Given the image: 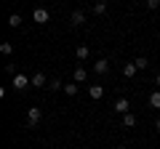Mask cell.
<instances>
[{
    "label": "cell",
    "mask_w": 160,
    "mask_h": 149,
    "mask_svg": "<svg viewBox=\"0 0 160 149\" xmlns=\"http://www.w3.org/2000/svg\"><path fill=\"white\" fill-rule=\"evenodd\" d=\"M48 88H51V91H59V88H64V83H59V80H48Z\"/></svg>",
    "instance_id": "19"
},
{
    "label": "cell",
    "mask_w": 160,
    "mask_h": 149,
    "mask_svg": "<svg viewBox=\"0 0 160 149\" xmlns=\"http://www.w3.org/2000/svg\"><path fill=\"white\" fill-rule=\"evenodd\" d=\"M115 112H118V115H128V109H131V104H128V99L123 96V99H118V101H115Z\"/></svg>",
    "instance_id": "4"
},
{
    "label": "cell",
    "mask_w": 160,
    "mask_h": 149,
    "mask_svg": "<svg viewBox=\"0 0 160 149\" xmlns=\"http://www.w3.org/2000/svg\"><path fill=\"white\" fill-rule=\"evenodd\" d=\"M107 69H109V61H107V59H99V61L93 64V72H96V74H104Z\"/></svg>",
    "instance_id": "11"
},
{
    "label": "cell",
    "mask_w": 160,
    "mask_h": 149,
    "mask_svg": "<svg viewBox=\"0 0 160 149\" xmlns=\"http://www.w3.org/2000/svg\"><path fill=\"white\" fill-rule=\"evenodd\" d=\"M40 117H43V112H40V107H29L27 109V125L29 128H35L40 123Z\"/></svg>",
    "instance_id": "1"
},
{
    "label": "cell",
    "mask_w": 160,
    "mask_h": 149,
    "mask_svg": "<svg viewBox=\"0 0 160 149\" xmlns=\"http://www.w3.org/2000/svg\"><path fill=\"white\" fill-rule=\"evenodd\" d=\"M123 125H126V128H133V125H136V117H133L131 112H128V115H123Z\"/></svg>",
    "instance_id": "17"
},
{
    "label": "cell",
    "mask_w": 160,
    "mask_h": 149,
    "mask_svg": "<svg viewBox=\"0 0 160 149\" xmlns=\"http://www.w3.org/2000/svg\"><path fill=\"white\" fill-rule=\"evenodd\" d=\"M72 80H75V83H86V80H88L86 67H78V69H75V72H72Z\"/></svg>",
    "instance_id": "6"
},
{
    "label": "cell",
    "mask_w": 160,
    "mask_h": 149,
    "mask_svg": "<svg viewBox=\"0 0 160 149\" xmlns=\"http://www.w3.org/2000/svg\"><path fill=\"white\" fill-rule=\"evenodd\" d=\"M75 56H78V61H86V59L91 56V51H88V46H78V48H75Z\"/></svg>",
    "instance_id": "10"
},
{
    "label": "cell",
    "mask_w": 160,
    "mask_h": 149,
    "mask_svg": "<svg viewBox=\"0 0 160 149\" xmlns=\"http://www.w3.org/2000/svg\"><path fill=\"white\" fill-rule=\"evenodd\" d=\"M32 19H35L38 24H48V19H51V13H48L46 8H35V11H32Z\"/></svg>",
    "instance_id": "3"
},
{
    "label": "cell",
    "mask_w": 160,
    "mask_h": 149,
    "mask_svg": "<svg viewBox=\"0 0 160 149\" xmlns=\"http://www.w3.org/2000/svg\"><path fill=\"white\" fill-rule=\"evenodd\" d=\"M155 128H158V131H160V120H158V123H155Z\"/></svg>",
    "instance_id": "22"
},
{
    "label": "cell",
    "mask_w": 160,
    "mask_h": 149,
    "mask_svg": "<svg viewBox=\"0 0 160 149\" xmlns=\"http://www.w3.org/2000/svg\"><path fill=\"white\" fill-rule=\"evenodd\" d=\"M19 24H22V16H19V13H11V16H8V27H13V29H16Z\"/></svg>",
    "instance_id": "16"
},
{
    "label": "cell",
    "mask_w": 160,
    "mask_h": 149,
    "mask_svg": "<svg viewBox=\"0 0 160 149\" xmlns=\"http://www.w3.org/2000/svg\"><path fill=\"white\" fill-rule=\"evenodd\" d=\"M93 13H99V16H104V13H107V0H99L96 6H93Z\"/></svg>",
    "instance_id": "14"
},
{
    "label": "cell",
    "mask_w": 160,
    "mask_h": 149,
    "mask_svg": "<svg viewBox=\"0 0 160 149\" xmlns=\"http://www.w3.org/2000/svg\"><path fill=\"white\" fill-rule=\"evenodd\" d=\"M88 96H91L93 101H99V99H104V88L102 85H91L88 88Z\"/></svg>",
    "instance_id": "8"
},
{
    "label": "cell",
    "mask_w": 160,
    "mask_h": 149,
    "mask_svg": "<svg viewBox=\"0 0 160 149\" xmlns=\"http://www.w3.org/2000/svg\"><path fill=\"white\" fill-rule=\"evenodd\" d=\"M118 149H126V147H118Z\"/></svg>",
    "instance_id": "23"
},
{
    "label": "cell",
    "mask_w": 160,
    "mask_h": 149,
    "mask_svg": "<svg viewBox=\"0 0 160 149\" xmlns=\"http://www.w3.org/2000/svg\"><path fill=\"white\" fill-rule=\"evenodd\" d=\"M27 85H32V77H27V74H22V72L13 74V88H16V91H24Z\"/></svg>",
    "instance_id": "2"
},
{
    "label": "cell",
    "mask_w": 160,
    "mask_h": 149,
    "mask_svg": "<svg viewBox=\"0 0 160 149\" xmlns=\"http://www.w3.org/2000/svg\"><path fill=\"white\" fill-rule=\"evenodd\" d=\"M32 85H35V88H43V85H48L46 74H43V72H35V74H32Z\"/></svg>",
    "instance_id": "9"
},
{
    "label": "cell",
    "mask_w": 160,
    "mask_h": 149,
    "mask_svg": "<svg viewBox=\"0 0 160 149\" xmlns=\"http://www.w3.org/2000/svg\"><path fill=\"white\" fill-rule=\"evenodd\" d=\"M0 53H3V56H11V53H13V46H11V43H0Z\"/></svg>",
    "instance_id": "15"
},
{
    "label": "cell",
    "mask_w": 160,
    "mask_h": 149,
    "mask_svg": "<svg viewBox=\"0 0 160 149\" xmlns=\"http://www.w3.org/2000/svg\"><path fill=\"white\" fill-rule=\"evenodd\" d=\"M149 107H152V109H160V91L149 93Z\"/></svg>",
    "instance_id": "13"
},
{
    "label": "cell",
    "mask_w": 160,
    "mask_h": 149,
    "mask_svg": "<svg viewBox=\"0 0 160 149\" xmlns=\"http://www.w3.org/2000/svg\"><path fill=\"white\" fill-rule=\"evenodd\" d=\"M69 24H72V27H83V24H86V13H83V11H72Z\"/></svg>",
    "instance_id": "5"
},
{
    "label": "cell",
    "mask_w": 160,
    "mask_h": 149,
    "mask_svg": "<svg viewBox=\"0 0 160 149\" xmlns=\"http://www.w3.org/2000/svg\"><path fill=\"white\" fill-rule=\"evenodd\" d=\"M133 64H136L139 69H147V67H149V61H147V59H144V56H139V59H136V61H133Z\"/></svg>",
    "instance_id": "18"
},
{
    "label": "cell",
    "mask_w": 160,
    "mask_h": 149,
    "mask_svg": "<svg viewBox=\"0 0 160 149\" xmlns=\"http://www.w3.org/2000/svg\"><path fill=\"white\" fill-rule=\"evenodd\" d=\"M155 85H158V88H160V74H158V77H155Z\"/></svg>",
    "instance_id": "21"
},
{
    "label": "cell",
    "mask_w": 160,
    "mask_h": 149,
    "mask_svg": "<svg viewBox=\"0 0 160 149\" xmlns=\"http://www.w3.org/2000/svg\"><path fill=\"white\" fill-rule=\"evenodd\" d=\"M78 85L80 83H64V93L67 96H78Z\"/></svg>",
    "instance_id": "12"
},
{
    "label": "cell",
    "mask_w": 160,
    "mask_h": 149,
    "mask_svg": "<svg viewBox=\"0 0 160 149\" xmlns=\"http://www.w3.org/2000/svg\"><path fill=\"white\" fill-rule=\"evenodd\" d=\"M147 8H149V11H155V8H160V0H147Z\"/></svg>",
    "instance_id": "20"
},
{
    "label": "cell",
    "mask_w": 160,
    "mask_h": 149,
    "mask_svg": "<svg viewBox=\"0 0 160 149\" xmlns=\"http://www.w3.org/2000/svg\"><path fill=\"white\" fill-rule=\"evenodd\" d=\"M136 72H139V67H136V64H133V61L123 64V77H128V80H131V77H133V74H136Z\"/></svg>",
    "instance_id": "7"
}]
</instances>
